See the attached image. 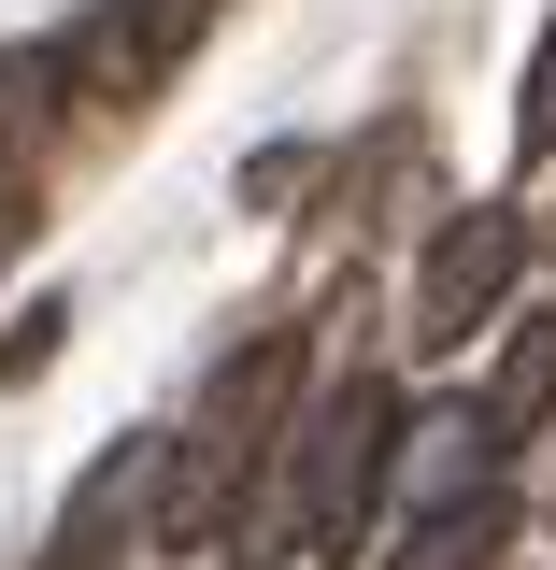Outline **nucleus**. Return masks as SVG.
I'll return each mask as SVG.
<instances>
[{
  "mask_svg": "<svg viewBox=\"0 0 556 570\" xmlns=\"http://www.w3.org/2000/svg\"><path fill=\"white\" fill-rule=\"evenodd\" d=\"M157 485H172V428L100 442V456H86V485H71V513H58V570H100L129 528H157Z\"/></svg>",
  "mask_w": 556,
  "mask_h": 570,
  "instance_id": "7ed1b4c3",
  "label": "nucleus"
},
{
  "mask_svg": "<svg viewBox=\"0 0 556 570\" xmlns=\"http://www.w3.org/2000/svg\"><path fill=\"white\" fill-rule=\"evenodd\" d=\"M300 186H314V142H257V157H243V200L257 214H285Z\"/></svg>",
  "mask_w": 556,
  "mask_h": 570,
  "instance_id": "9b49d317",
  "label": "nucleus"
},
{
  "mask_svg": "<svg viewBox=\"0 0 556 570\" xmlns=\"http://www.w3.org/2000/svg\"><path fill=\"white\" fill-rule=\"evenodd\" d=\"M499 542H514V485L457 499V513H414V542H400L386 570H499Z\"/></svg>",
  "mask_w": 556,
  "mask_h": 570,
  "instance_id": "0eeeda50",
  "label": "nucleus"
},
{
  "mask_svg": "<svg viewBox=\"0 0 556 570\" xmlns=\"http://www.w3.org/2000/svg\"><path fill=\"white\" fill-rule=\"evenodd\" d=\"M201 29H214V0H115V14H100V100H143Z\"/></svg>",
  "mask_w": 556,
  "mask_h": 570,
  "instance_id": "39448f33",
  "label": "nucleus"
},
{
  "mask_svg": "<svg viewBox=\"0 0 556 570\" xmlns=\"http://www.w3.org/2000/svg\"><path fill=\"white\" fill-rule=\"evenodd\" d=\"M499 456H514V442L486 428V400H442V414H414V428H400V499H414V513L499 499Z\"/></svg>",
  "mask_w": 556,
  "mask_h": 570,
  "instance_id": "20e7f679",
  "label": "nucleus"
},
{
  "mask_svg": "<svg viewBox=\"0 0 556 570\" xmlns=\"http://www.w3.org/2000/svg\"><path fill=\"white\" fill-rule=\"evenodd\" d=\"M58 343H71V299H29V314L0 328V385H43V371H58Z\"/></svg>",
  "mask_w": 556,
  "mask_h": 570,
  "instance_id": "1a4fd4ad",
  "label": "nucleus"
},
{
  "mask_svg": "<svg viewBox=\"0 0 556 570\" xmlns=\"http://www.w3.org/2000/svg\"><path fill=\"white\" fill-rule=\"evenodd\" d=\"M514 272H528V214H514V200L442 214V228H428V257H414V314H400L414 356H457L499 299H514Z\"/></svg>",
  "mask_w": 556,
  "mask_h": 570,
  "instance_id": "f03ea898",
  "label": "nucleus"
},
{
  "mask_svg": "<svg viewBox=\"0 0 556 570\" xmlns=\"http://www.w3.org/2000/svg\"><path fill=\"white\" fill-rule=\"evenodd\" d=\"M14 228H29V200H14V171H0V243H14Z\"/></svg>",
  "mask_w": 556,
  "mask_h": 570,
  "instance_id": "f8f14e48",
  "label": "nucleus"
},
{
  "mask_svg": "<svg viewBox=\"0 0 556 570\" xmlns=\"http://www.w3.org/2000/svg\"><path fill=\"white\" fill-rule=\"evenodd\" d=\"M43 570H58V557H43Z\"/></svg>",
  "mask_w": 556,
  "mask_h": 570,
  "instance_id": "ddd939ff",
  "label": "nucleus"
},
{
  "mask_svg": "<svg viewBox=\"0 0 556 570\" xmlns=\"http://www.w3.org/2000/svg\"><path fill=\"white\" fill-rule=\"evenodd\" d=\"M486 428H499V442L556 428V314H528V328L499 343V371H486Z\"/></svg>",
  "mask_w": 556,
  "mask_h": 570,
  "instance_id": "423d86ee",
  "label": "nucleus"
},
{
  "mask_svg": "<svg viewBox=\"0 0 556 570\" xmlns=\"http://www.w3.org/2000/svg\"><path fill=\"white\" fill-rule=\"evenodd\" d=\"M386 499H400V385L386 371H343L314 414L285 428V528H300V557L357 570Z\"/></svg>",
  "mask_w": 556,
  "mask_h": 570,
  "instance_id": "f257e3e1",
  "label": "nucleus"
},
{
  "mask_svg": "<svg viewBox=\"0 0 556 570\" xmlns=\"http://www.w3.org/2000/svg\"><path fill=\"white\" fill-rule=\"evenodd\" d=\"M514 157H556V14L528 43V86H514Z\"/></svg>",
  "mask_w": 556,
  "mask_h": 570,
  "instance_id": "9d476101",
  "label": "nucleus"
},
{
  "mask_svg": "<svg viewBox=\"0 0 556 570\" xmlns=\"http://www.w3.org/2000/svg\"><path fill=\"white\" fill-rule=\"evenodd\" d=\"M43 115H58V58L29 43V58H0V157H29V142H43Z\"/></svg>",
  "mask_w": 556,
  "mask_h": 570,
  "instance_id": "6e6552de",
  "label": "nucleus"
}]
</instances>
